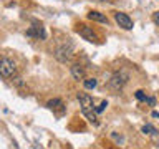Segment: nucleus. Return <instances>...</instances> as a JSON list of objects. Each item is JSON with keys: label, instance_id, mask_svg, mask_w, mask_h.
Segmentation results:
<instances>
[{"label": "nucleus", "instance_id": "nucleus-11", "mask_svg": "<svg viewBox=\"0 0 159 149\" xmlns=\"http://www.w3.org/2000/svg\"><path fill=\"white\" fill-rule=\"evenodd\" d=\"M47 106L53 109V108H57V106H63V103H61V99H58V98H57V99H52V101H48Z\"/></svg>", "mask_w": 159, "mask_h": 149}, {"label": "nucleus", "instance_id": "nucleus-14", "mask_svg": "<svg viewBox=\"0 0 159 149\" xmlns=\"http://www.w3.org/2000/svg\"><path fill=\"white\" fill-rule=\"evenodd\" d=\"M106 106H108V103H106V101H101V104H99V106L94 108V113H101V111H103V109L106 108Z\"/></svg>", "mask_w": 159, "mask_h": 149}, {"label": "nucleus", "instance_id": "nucleus-15", "mask_svg": "<svg viewBox=\"0 0 159 149\" xmlns=\"http://www.w3.org/2000/svg\"><path fill=\"white\" fill-rule=\"evenodd\" d=\"M152 22L159 27V12H154V13H152Z\"/></svg>", "mask_w": 159, "mask_h": 149}, {"label": "nucleus", "instance_id": "nucleus-12", "mask_svg": "<svg viewBox=\"0 0 159 149\" xmlns=\"http://www.w3.org/2000/svg\"><path fill=\"white\" fill-rule=\"evenodd\" d=\"M143 133H146V134H156V128H152L151 124H146V126H143Z\"/></svg>", "mask_w": 159, "mask_h": 149}, {"label": "nucleus", "instance_id": "nucleus-2", "mask_svg": "<svg viewBox=\"0 0 159 149\" xmlns=\"http://www.w3.org/2000/svg\"><path fill=\"white\" fill-rule=\"evenodd\" d=\"M55 56H57L58 61L66 63L68 60L73 56V45L68 42V43L61 45V47H58V48H57V53H55Z\"/></svg>", "mask_w": 159, "mask_h": 149}, {"label": "nucleus", "instance_id": "nucleus-8", "mask_svg": "<svg viewBox=\"0 0 159 149\" xmlns=\"http://www.w3.org/2000/svg\"><path fill=\"white\" fill-rule=\"evenodd\" d=\"M88 18H89V20H93V22H99V23H108V18L104 17L103 13H99V12H89V13H88Z\"/></svg>", "mask_w": 159, "mask_h": 149}, {"label": "nucleus", "instance_id": "nucleus-18", "mask_svg": "<svg viewBox=\"0 0 159 149\" xmlns=\"http://www.w3.org/2000/svg\"><path fill=\"white\" fill-rule=\"evenodd\" d=\"M101 2H108V0H101Z\"/></svg>", "mask_w": 159, "mask_h": 149}, {"label": "nucleus", "instance_id": "nucleus-3", "mask_svg": "<svg viewBox=\"0 0 159 149\" xmlns=\"http://www.w3.org/2000/svg\"><path fill=\"white\" fill-rule=\"evenodd\" d=\"M128 78L129 76H128L126 71H123V70L121 71H116L111 76V79H109V86H111L113 89H121L124 84L128 83Z\"/></svg>", "mask_w": 159, "mask_h": 149}, {"label": "nucleus", "instance_id": "nucleus-10", "mask_svg": "<svg viewBox=\"0 0 159 149\" xmlns=\"http://www.w3.org/2000/svg\"><path fill=\"white\" fill-rule=\"evenodd\" d=\"M83 84H84V88H88V89H93V88H96L98 81H96L94 78H88V79H84V81H83Z\"/></svg>", "mask_w": 159, "mask_h": 149}, {"label": "nucleus", "instance_id": "nucleus-9", "mask_svg": "<svg viewBox=\"0 0 159 149\" xmlns=\"http://www.w3.org/2000/svg\"><path fill=\"white\" fill-rule=\"evenodd\" d=\"M27 35L28 37H42V38H45V32H43V28L40 27V25H35L33 28H30L28 32H27Z\"/></svg>", "mask_w": 159, "mask_h": 149}, {"label": "nucleus", "instance_id": "nucleus-7", "mask_svg": "<svg viewBox=\"0 0 159 149\" xmlns=\"http://www.w3.org/2000/svg\"><path fill=\"white\" fill-rule=\"evenodd\" d=\"M71 74H73V78L75 79H83L84 78V70L81 68V65H78V63H75L73 66H71Z\"/></svg>", "mask_w": 159, "mask_h": 149}, {"label": "nucleus", "instance_id": "nucleus-16", "mask_svg": "<svg viewBox=\"0 0 159 149\" xmlns=\"http://www.w3.org/2000/svg\"><path fill=\"white\" fill-rule=\"evenodd\" d=\"M146 101H148L149 104H154V103H156V101H154V98H146Z\"/></svg>", "mask_w": 159, "mask_h": 149}, {"label": "nucleus", "instance_id": "nucleus-17", "mask_svg": "<svg viewBox=\"0 0 159 149\" xmlns=\"http://www.w3.org/2000/svg\"><path fill=\"white\" fill-rule=\"evenodd\" d=\"M152 116H154V118H159V113H157V111H152Z\"/></svg>", "mask_w": 159, "mask_h": 149}, {"label": "nucleus", "instance_id": "nucleus-6", "mask_svg": "<svg viewBox=\"0 0 159 149\" xmlns=\"http://www.w3.org/2000/svg\"><path fill=\"white\" fill-rule=\"evenodd\" d=\"M78 33L81 35V37L84 40H88V42H98V35L93 32L89 27H86V25H78Z\"/></svg>", "mask_w": 159, "mask_h": 149}, {"label": "nucleus", "instance_id": "nucleus-19", "mask_svg": "<svg viewBox=\"0 0 159 149\" xmlns=\"http://www.w3.org/2000/svg\"><path fill=\"white\" fill-rule=\"evenodd\" d=\"M108 2H109V0H108Z\"/></svg>", "mask_w": 159, "mask_h": 149}, {"label": "nucleus", "instance_id": "nucleus-13", "mask_svg": "<svg viewBox=\"0 0 159 149\" xmlns=\"http://www.w3.org/2000/svg\"><path fill=\"white\" fill-rule=\"evenodd\" d=\"M134 96H136V99H139V101H146V98H148L146 94H144V91H141V89H138Z\"/></svg>", "mask_w": 159, "mask_h": 149}, {"label": "nucleus", "instance_id": "nucleus-4", "mask_svg": "<svg viewBox=\"0 0 159 149\" xmlns=\"http://www.w3.org/2000/svg\"><path fill=\"white\" fill-rule=\"evenodd\" d=\"M114 20H116V23H118L121 28H124V30H131V28H133V20L129 18L126 13L116 12V13H114Z\"/></svg>", "mask_w": 159, "mask_h": 149}, {"label": "nucleus", "instance_id": "nucleus-1", "mask_svg": "<svg viewBox=\"0 0 159 149\" xmlns=\"http://www.w3.org/2000/svg\"><path fill=\"white\" fill-rule=\"evenodd\" d=\"M17 73V65L10 58H0V76L2 78H12Z\"/></svg>", "mask_w": 159, "mask_h": 149}, {"label": "nucleus", "instance_id": "nucleus-5", "mask_svg": "<svg viewBox=\"0 0 159 149\" xmlns=\"http://www.w3.org/2000/svg\"><path fill=\"white\" fill-rule=\"evenodd\" d=\"M78 99H80V104H81V111H91L94 109V103H93V98L86 93H78Z\"/></svg>", "mask_w": 159, "mask_h": 149}]
</instances>
